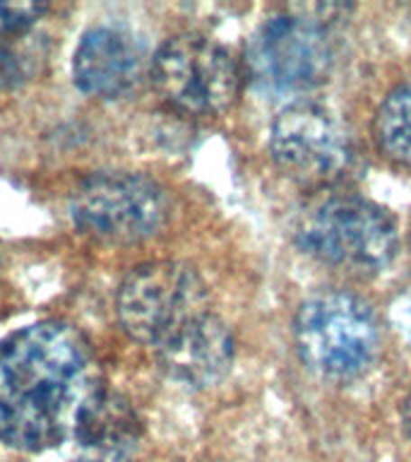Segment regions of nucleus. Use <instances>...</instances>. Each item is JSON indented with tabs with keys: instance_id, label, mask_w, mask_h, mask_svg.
Returning a JSON list of instances; mask_svg holds the SVG:
<instances>
[{
	"instance_id": "obj_11",
	"label": "nucleus",
	"mask_w": 411,
	"mask_h": 462,
	"mask_svg": "<svg viewBox=\"0 0 411 462\" xmlns=\"http://www.w3.org/2000/svg\"><path fill=\"white\" fill-rule=\"evenodd\" d=\"M72 439L106 460H123L142 439V424L125 397L104 390L82 414Z\"/></svg>"
},
{
	"instance_id": "obj_12",
	"label": "nucleus",
	"mask_w": 411,
	"mask_h": 462,
	"mask_svg": "<svg viewBox=\"0 0 411 462\" xmlns=\"http://www.w3.org/2000/svg\"><path fill=\"white\" fill-rule=\"evenodd\" d=\"M49 53V39L36 27L0 34V92L39 78Z\"/></svg>"
},
{
	"instance_id": "obj_2",
	"label": "nucleus",
	"mask_w": 411,
	"mask_h": 462,
	"mask_svg": "<svg viewBox=\"0 0 411 462\" xmlns=\"http://www.w3.org/2000/svg\"><path fill=\"white\" fill-rule=\"evenodd\" d=\"M296 244L320 263L375 273L395 258L397 229L382 208L359 195H323L296 219Z\"/></svg>"
},
{
	"instance_id": "obj_4",
	"label": "nucleus",
	"mask_w": 411,
	"mask_h": 462,
	"mask_svg": "<svg viewBox=\"0 0 411 462\" xmlns=\"http://www.w3.org/2000/svg\"><path fill=\"white\" fill-rule=\"evenodd\" d=\"M115 310L123 330L154 349L212 313L200 274L176 260H154L135 267L118 289Z\"/></svg>"
},
{
	"instance_id": "obj_10",
	"label": "nucleus",
	"mask_w": 411,
	"mask_h": 462,
	"mask_svg": "<svg viewBox=\"0 0 411 462\" xmlns=\"http://www.w3.org/2000/svg\"><path fill=\"white\" fill-rule=\"evenodd\" d=\"M157 354L159 364L173 381L193 388H209L229 374L236 345L222 318L207 313L159 346Z\"/></svg>"
},
{
	"instance_id": "obj_9",
	"label": "nucleus",
	"mask_w": 411,
	"mask_h": 462,
	"mask_svg": "<svg viewBox=\"0 0 411 462\" xmlns=\"http://www.w3.org/2000/svg\"><path fill=\"white\" fill-rule=\"evenodd\" d=\"M142 46L135 36L115 27L89 29L72 56L75 85L99 99L125 97L142 79Z\"/></svg>"
},
{
	"instance_id": "obj_7",
	"label": "nucleus",
	"mask_w": 411,
	"mask_h": 462,
	"mask_svg": "<svg viewBox=\"0 0 411 462\" xmlns=\"http://www.w3.org/2000/svg\"><path fill=\"white\" fill-rule=\"evenodd\" d=\"M150 75L159 97L190 116L222 114L238 94L233 56L200 34H178L161 43Z\"/></svg>"
},
{
	"instance_id": "obj_6",
	"label": "nucleus",
	"mask_w": 411,
	"mask_h": 462,
	"mask_svg": "<svg viewBox=\"0 0 411 462\" xmlns=\"http://www.w3.org/2000/svg\"><path fill=\"white\" fill-rule=\"evenodd\" d=\"M169 215L166 190L142 173H96L82 180L70 198L75 226L106 244H140L157 236Z\"/></svg>"
},
{
	"instance_id": "obj_13",
	"label": "nucleus",
	"mask_w": 411,
	"mask_h": 462,
	"mask_svg": "<svg viewBox=\"0 0 411 462\" xmlns=\"http://www.w3.org/2000/svg\"><path fill=\"white\" fill-rule=\"evenodd\" d=\"M375 137L395 164L411 169V85L397 87L382 101L375 116Z\"/></svg>"
},
{
	"instance_id": "obj_3",
	"label": "nucleus",
	"mask_w": 411,
	"mask_h": 462,
	"mask_svg": "<svg viewBox=\"0 0 411 462\" xmlns=\"http://www.w3.org/2000/svg\"><path fill=\"white\" fill-rule=\"evenodd\" d=\"M294 342L303 364L332 381L366 374L380 352L373 309L349 291H320L301 303Z\"/></svg>"
},
{
	"instance_id": "obj_16",
	"label": "nucleus",
	"mask_w": 411,
	"mask_h": 462,
	"mask_svg": "<svg viewBox=\"0 0 411 462\" xmlns=\"http://www.w3.org/2000/svg\"><path fill=\"white\" fill-rule=\"evenodd\" d=\"M402 421H404V429H406V436H409V439H411V395L406 397V402H404Z\"/></svg>"
},
{
	"instance_id": "obj_1",
	"label": "nucleus",
	"mask_w": 411,
	"mask_h": 462,
	"mask_svg": "<svg viewBox=\"0 0 411 462\" xmlns=\"http://www.w3.org/2000/svg\"><path fill=\"white\" fill-rule=\"evenodd\" d=\"M101 393L99 359L72 325L43 320L0 342V443L22 453L60 446Z\"/></svg>"
},
{
	"instance_id": "obj_15",
	"label": "nucleus",
	"mask_w": 411,
	"mask_h": 462,
	"mask_svg": "<svg viewBox=\"0 0 411 462\" xmlns=\"http://www.w3.org/2000/svg\"><path fill=\"white\" fill-rule=\"evenodd\" d=\"M392 316H395L397 330L402 332L404 337L411 342V291H409V294H404L402 299L395 303V310H392Z\"/></svg>"
},
{
	"instance_id": "obj_5",
	"label": "nucleus",
	"mask_w": 411,
	"mask_h": 462,
	"mask_svg": "<svg viewBox=\"0 0 411 462\" xmlns=\"http://www.w3.org/2000/svg\"><path fill=\"white\" fill-rule=\"evenodd\" d=\"M252 79L269 94H298L323 85L334 65L330 27L303 5L267 17L248 39Z\"/></svg>"
},
{
	"instance_id": "obj_14",
	"label": "nucleus",
	"mask_w": 411,
	"mask_h": 462,
	"mask_svg": "<svg viewBox=\"0 0 411 462\" xmlns=\"http://www.w3.org/2000/svg\"><path fill=\"white\" fill-rule=\"evenodd\" d=\"M46 13L49 5L43 3H0V34L36 27Z\"/></svg>"
},
{
	"instance_id": "obj_8",
	"label": "nucleus",
	"mask_w": 411,
	"mask_h": 462,
	"mask_svg": "<svg viewBox=\"0 0 411 462\" xmlns=\"http://www.w3.org/2000/svg\"><path fill=\"white\" fill-rule=\"evenodd\" d=\"M274 164L303 186H324L352 162L349 130L330 108L298 101L281 108L269 133Z\"/></svg>"
}]
</instances>
